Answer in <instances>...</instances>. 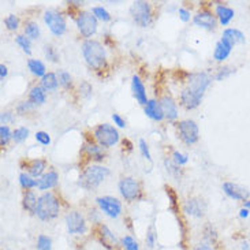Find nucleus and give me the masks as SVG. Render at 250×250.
<instances>
[{
	"label": "nucleus",
	"mask_w": 250,
	"mask_h": 250,
	"mask_svg": "<svg viewBox=\"0 0 250 250\" xmlns=\"http://www.w3.org/2000/svg\"><path fill=\"white\" fill-rule=\"evenodd\" d=\"M140 150H141L142 156L146 159V160H150V152H149V146L145 140H140Z\"/></svg>",
	"instance_id": "nucleus-47"
},
{
	"label": "nucleus",
	"mask_w": 250,
	"mask_h": 250,
	"mask_svg": "<svg viewBox=\"0 0 250 250\" xmlns=\"http://www.w3.org/2000/svg\"><path fill=\"white\" fill-rule=\"evenodd\" d=\"M109 175V169L103 166H90L82 172L80 178L81 188L86 190H93L100 186V183L104 182V179Z\"/></svg>",
	"instance_id": "nucleus-3"
},
{
	"label": "nucleus",
	"mask_w": 250,
	"mask_h": 250,
	"mask_svg": "<svg viewBox=\"0 0 250 250\" xmlns=\"http://www.w3.org/2000/svg\"><path fill=\"white\" fill-rule=\"evenodd\" d=\"M59 212H61V204H59V200L56 198L54 193L48 191V193H44L42 196L39 197L36 215L39 216L40 220L49 222V220L59 216Z\"/></svg>",
	"instance_id": "nucleus-2"
},
{
	"label": "nucleus",
	"mask_w": 250,
	"mask_h": 250,
	"mask_svg": "<svg viewBox=\"0 0 250 250\" xmlns=\"http://www.w3.org/2000/svg\"><path fill=\"white\" fill-rule=\"evenodd\" d=\"M178 131L182 138V141L188 145H193L198 141L200 137V131H198V126L194 121H182L178 123Z\"/></svg>",
	"instance_id": "nucleus-12"
},
{
	"label": "nucleus",
	"mask_w": 250,
	"mask_h": 250,
	"mask_svg": "<svg viewBox=\"0 0 250 250\" xmlns=\"http://www.w3.org/2000/svg\"><path fill=\"white\" fill-rule=\"evenodd\" d=\"M96 237L99 239V242L107 250H118L122 246V242L118 239L115 234L109 230L108 226L100 224L96 230Z\"/></svg>",
	"instance_id": "nucleus-8"
},
{
	"label": "nucleus",
	"mask_w": 250,
	"mask_h": 250,
	"mask_svg": "<svg viewBox=\"0 0 250 250\" xmlns=\"http://www.w3.org/2000/svg\"><path fill=\"white\" fill-rule=\"evenodd\" d=\"M119 191H121L123 198L127 201H135L142 194L141 185L131 176H126L119 182Z\"/></svg>",
	"instance_id": "nucleus-6"
},
{
	"label": "nucleus",
	"mask_w": 250,
	"mask_h": 250,
	"mask_svg": "<svg viewBox=\"0 0 250 250\" xmlns=\"http://www.w3.org/2000/svg\"><path fill=\"white\" fill-rule=\"evenodd\" d=\"M11 137H13V134L10 133L8 126L1 125V127H0V145H1V146H6Z\"/></svg>",
	"instance_id": "nucleus-38"
},
{
	"label": "nucleus",
	"mask_w": 250,
	"mask_h": 250,
	"mask_svg": "<svg viewBox=\"0 0 250 250\" xmlns=\"http://www.w3.org/2000/svg\"><path fill=\"white\" fill-rule=\"evenodd\" d=\"M58 183V174L55 171H48L47 174L41 176L37 181V189L39 190H48L52 189Z\"/></svg>",
	"instance_id": "nucleus-22"
},
{
	"label": "nucleus",
	"mask_w": 250,
	"mask_h": 250,
	"mask_svg": "<svg viewBox=\"0 0 250 250\" xmlns=\"http://www.w3.org/2000/svg\"><path fill=\"white\" fill-rule=\"evenodd\" d=\"M183 210L190 216L203 217L207 210V205L200 198H189L183 205Z\"/></svg>",
	"instance_id": "nucleus-15"
},
{
	"label": "nucleus",
	"mask_w": 250,
	"mask_h": 250,
	"mask_svg": "<svg viewBox=\"0 0 250 250\" xmlns=\"http://www.w3.org/2000/svg\"><path fill=\"white\" fill-rule=\"evenodd\" d=\"M27 67L29 70L33 73L36 77H44V75L47 74L45 73V66H44V63L41 61H37V59H30V61L27 62Z\"/></svg>",
	"instance_id": "nucleus-30"
},
{
	"label": "nucleus",
	"mask_w": 250,
	"mask_h": 250,
	"mask_svg": "<svg viewBox=\"0 0 250 250\" xmlns=\"http://www.w3.org/2000/svg\"><path fill=\"white\" fill-rule=\"evenodd\" d=\"M0 121H1V125L7 126V122L11 121V112H3L1 116H0Z\"/></svg>",
	"instance_id": "nucleus-51"
},
{
	"label": "nucleus",
	"mask_w": 250,
	"mask_h": 250,
	"mask_svg": "<svg viewBox=\"0 0 250 250\" xmlns=\"http://www.w3.org/2000/svg\"><path fill=\"white\" fill-rule=\"evenodd\" d=\"M80 92H81L83 96H89L92 93V86L89 85L88 82H82L81 86H80Z\"/></svg>",
	"instance_id": "nucleus-48"
},
{
	"label": "nucleus",
	"mask_w": 250,
	"mask_h": 250,
	"mask_svg": "<svg viewBox=\"0 0 250 250\" xmlns=\"http://www.w3.org/2000/svg\"><path fill=\"white\" fill-rule=\"evenodd\" d=\"M121 242H122V248L125 250H140V245L131 235H125L121 239Z\"/></svg>",
	"instance_id": "nucleus-33"
},
{
	"label": "nucleus",
	"mask_w": 250,
	"mask_h": 250,
	"mask_svg": "<svg viewBox=\"0 0 250 250\" xmlns=\"http://www.w3.org/2000/svg\"><path fill=\"white\" fill-rule=\"evenodd\" d=\"M41 86L45 90H55L59 86V78L55 73H47L41 78Z\"/></svg>",
	"instance_id": "nucleus-29"
},
{
	"label": "nucleus",
	"mask_w": 250,
	"mask_h": 250,
	"mask_svg": "<svg viewBox=\"0 0 250 250\" xmlns=\"http://www.w3.org/2000/svg\"><path fill=\"white\" fill-rule=\"evenodd\" d=\"M92 11H93V15H95L97 20H102V21L111 20V15H109V13L105 10V8H103V7H95Z\"/></svg>",
	"instance_id": "nucleus-41"
},
{
	"label": "nucleus",
	"mask_w": 250,
	"mask_h": 250,
	"mask_svg": "<svg viewBox=\"0 0 250 250\" xmlns=\"http://www.w3.org/2000/svg\"><path fill=\"white\" fill-rule=\"evenodd\" d=\"M20 183H21V186L26 190L37 188V181L33 179V176H30L29 174H25V172L20 175Z\"/></svg>",
	"instance_id": "nucleus-32"
},
{
	"label": "nucleus",
	"mask_w": 250,
	"mask_h": 250,
	"mask_svg": "<svg viewBox=\"0 0 250 250\" xmlns=\"http://www.w3.org/2000/svg\"><path fill=\"white\" fill-rule=\"evenodd\" d=\"M244 208H246V209L250 210V200H249V201H245V207H244Z\"/></svg>",
	"instance_id": "nucleus-56"
},
{
	"label": "nucleus",
	"mask_w": 250,
	"mask_h": 250,
	"mask_svg": "<svg viewBox=\"0 0 250 250\" xmlns=\"http://www.w3.org/2000/svg\"><path fill=\"white\" fill-rule=\"evenodd\" d=\"M29 99H30V102H33L36 105H37V104H44L45 100H47V90L42 88V86H33V88L30 89Z\"/></svg>",
	"instance_id": "nucleus-27"
},
{
	"label": "nucleus",
	"mask_w": 250,
	"mask_h": 250,
	"mask_svg": "<svg viewBox=\"0 0 250 250\" xmlns=\"http://www.w3.org/2000/svg\"><path fill=\"white\" fill-rule=\"evenodd\" d=\"M37 204H39V198L36 197V194H34L32 190H26L23 193V198H22V207H23V209L30 212V213H36Z\"/></svg>",
	"instance_id": "nucleus-24"
},
{
	"label": "nucleus",
	"mask_w": 250,
	"mask_h": 250,
	"mask_svg": "<svg viewBox=\"0 0 250 250\" xmlns=\"http://www.w3.org/2000/svg\"><path fill=\"white\" fill-rule=\"evenodd\" d=\"M27 137H29V128L20 127V128H15V130H14L13 140L15 142L25 141Z\"/></svg>",
	"instance_id": "nucleus-37"
},
{
	"label": "nucleus",
	"mask_w": 250,
	"mask_h": 250,
	"mask_svg": "<svg viewBox=\"0 0 250 250\" xmlns=\"http://www.w3.org/2000/svg\"><path fill=\"white\" fill-rule=\"evenodd\" d=\"M131 90H133V96L135 97V100L142 104V105H146L148 104V97H146V89L142 83L141 78L138 75H134L133 80H131Z\"/></svg>",
	"instance_id": "nucleus-17"
},
{
	"label": "nucleus",
	"mask_w": 250,
	"mask_h": 250,
	"mask_svg": "<svg viewBox=\"0 0 250 250\" xmlns=\"http://www.w3.org/2000/svg\"><path fill=\"white\" fill-rule=\"evenodd\" d=\"M7 73H8V71H7L6 66H4V64H0V78H1V80H4V77L7 75Z\"/></svg>",
	"instance_id": "nucleus-54"
},
{
	"label": "nucleus",
	"mask_w": 250,
	"mask_h": 250,
	"mask_svg": "<svg viewBox=\"0 0 250 250\" xmlns=\"http://www.w3.org/2000/svg\"><path fill=\"white\" fill-rule=\"evenodd\" d=\"M172 159H174V163H175L176 166H183V164H186V163L189 162V157L186 155H182V153L178 152V150H175V152L172 153Z\"/></svg>",
	"instance_id": "nucleus-43"
},
{
	"label": "nucleus",
	"mask_w": 250,
	"mask_h": 250,
	"mask_svg": "<svg viewBox=\"0 0 250 250\" xmlns=\"http://www.w3.org/2000/svg\"><path fill=\"white\" fill-rule=\"evenodd\" d=\"M179 17L183 22H188L190 20V13L186 8H179Z\"/></svg>",
	"instance_id": "nucleus-50"
},
{
	"label": "nucleus",
	"mask_w": 250,
	"mask_h": 250,
	"mask_svg": "<svg viewBox=\"0 0 250 250\" xmlns=\"http://www.w3.org/2000/svg\"><path fill=\"white\" fill-rule=\"evenodd\" d=\"M34 105H36V104H34L33 102H30V100H29V102H22L20 104V105H18V108H17V111L20 112L21 115H23V114H26L27 111L33 109Z\"/></svg>",
	"instance_id": "nucleus-44"
},
{
	"label": "nucleus",
	"mask_w": 250,
	"mask_h": 250,
	"mask_svg": "<svg viewBox=\"0 0 250 250\" xmlns=\"http://www.w3.org/2000/svg\"><path fill=\"white\" fill-rule=\"evenodd\" d=\"M231 49H232V45H230L227 41L220 40L216 44L213 58H215L217 62H223L224 59H227V58H229V55L231 54Z\"/></svg>",
	"instance_id": "nucleus-26"
},
{
	"label": "nucleus",
	"mask_w": 250,
	"mask_h": 250,
	"mask_svg": "<svg viewBox=\"0 0 250 250\" xmlns=\"http://www.w3.org/2000/svg\"><path fill=\"white\" fill-rule=\"evenodd\" d=\"M96 141L99 142V145L103 148H109V146H114L116 142L119 141V133L114 126L111 125H99L93 131Z\"/></svg>",
	"instance_id": "nucleus-5"
},
{
	"label": "nucleus",
	"mask_w": 250,
	"mask_h": 250,
	"mask_svg": "<svg viewBox=\"0 0 250 250\" xmlns=\"http://www.w3.org/2000/svg\"><path fill=\"white\" fill-rule=\"evenodd\" d=\"M45 168H47V162L42 160V159H34V160L26 164L27 172H29V175L33 176V178H41L44 175Z\"/></svg>",
	"instance_id": "nucleus-21"
},
{
	"label": "nucleus",
	"mask_w": 250,
	"mask_h": 250,
	"mask_svg": "<svg viewBox=\"0 0 250 250\" xmlns=\"http://www.w3.org/2000/svg\"><path fill=\"white\" fill-rule=\"evenodd\" d=\"M194 23L197 26L213 30L216 27V18L209 10H201L200 13H197V15H194Z\"/></svg>",
	"instance_id": "nucleus-16"
},
{
	"label": "nucleus",
	"mask_w": 250,
	"mask_h": 250,
	"mask_svg": "<svg viewBox=\"0 0 250 250\" xmlns=\"http://www.w3.org/2000/svg\"><path fill=\"white\" fill-rule=\"evenodd\" d=\"M194 250H215L209 244H200Z\"/></svg>",
	"instance_id": "nucleus-53"
},
{
	"label": "nucleus",
	"mask_w": 250,
	"mask_h": 250,
	"mask_svg": "<svg viewBox=\"0 0 250 250\" xmlns=\"http://www.w3.org/2000/svg\"><path fill=\"white\" fill-rule=\"evenodd\" d=\"M160 104H162L164 116L169 121H175L178 118V107H176V103L174 102V99L169 96H164L160 99Z\"/></svg>",
	"instance_id": "nucleus-18"
},
{
	"label": "nucleus",
	"mask_w": 250,
	"mask_h": 250,
	"mask_svg": "<svg viewBox=\"0 0 250 250\" xmlns=\"http://www.w3.org/2000/svg\"><path fill=\"white\" fill-rule=\"evenodd\" d=\"M239 216H241V217H248V216H249V209H246V208H242V209L239 210Z\"/></svg>",
	"instance_id": "nucleus-55"
},
{
	"label": "nucleus",
	"mask_w": 250,
	"mask_h": 250,
	"mask_svg": "<svg viewBox=\"0 0 250 250\" xmlns=\"http://www.w3.org/2000/svg\"><path fill=\"white\" fill-rule=\"evenodd\" d=\"M66 227H67L68 234L81 235L86 231V220L78 210H71L66 215Z\"/></svg>",
	"instance_id": "nucleus-11"
},
{
	"label": "nucleus",
	"mask_w": 250,
	"mask_h": 250,
	"mask_svg": "<svg viewBox=\"0 0 250 250\" xmlns=\"http://www.w3.org/2000/svg\"><path fill=\"white\" fill-rule=\"evenodd\" d=\"M224 193L227 194L231 198L234 200H238V201H246L250 196V191L248 189H245L242 186H239L237 183L232 182H226L223 185Z\"/></svg>",
	"instance_id": "nucleus-14"
},
{
	"label": "nucleus",
	"mask_w": 250,
	"mask_h": 250,
	"mask_svg": "<svg viewBox=\"0 0 250 250\" xmlns=\"http://www.w3.org/2000/svg\"><path fill=\"white\" fill-rule=\"evenodd\" d=\"M25 34L27 36V39L36 40L40 36V27H39V25L36 22H26V25H25Z\"/></svg>",
	"instance_id": "nucleus-31"
},
{
	"label": "nucleus",
	"mask_w": 250,
	"mask_h": 250,
	"mask_svg": "<svg viewBox=\"0 0 250 250\" xmlns=\"http://www.w3.org/2000/svg\"><path fill=\"white\" fill-rule=\"evenodd\" d=\"M97 205L100 207V209L109 217H116L119 216L122 213V204L121 201L115 198V197L111 196H104V197H99L96 200Z\"/></svg>",
	"instance_id": "nucleus-13"
},
{
	"label": "nucleus",
	"mask_w": 250,
	"mask_h": 250,
	"mask_svg": "<svg viewBox=\"0 0 250 250\" xmlns=\"http://www.w3.org/2000/svg\"><path fill=\"white\" fill-rule=\"evenodd\" d=\"M44 54H45V58H47L49 62H56L59 61V56H58V52H56V49H55L52 45H45L44 47Z\"/></svg>",
	"instance_id": "nucleus-40"
},
{
	"label": "nucleus",
	"mask_w": 250,
	"mask_h": 250,
	"mask_svg": "<svg viewBox=\"0 0 250 250\" xmlns=\"http://www.w3.org/2000/svg\"><path fill=\"white\" fill-rule=\"evenodd\" d=\"M44 21H45V23L49 27V30L55 36H62L66 32V21H64V17L59 11H56V10H47L44 13Z\"/></svg>",
	"instance_id": "nucleus-10"
},
{
	"label": "nucleus",
	"mask_w": 250,
	"mask_h": 250,
	"mask_svg": "<svg viewBox=\"0 0 250 250\" xmlns=\"http://www.w3.org/2000/svg\"><path fill=\"white\" fill-rule=\"evenodd\" d=\"M4 25H6L8 30H17L18 26H20V18L17 15H14V14H10L4 18Z\"/></svg>",
	"instance_id": "nucleus-36"
},
{
	"label": "nucleus",
	"mask_w": 250,
	"mask_h": 250,
	"mask_svg": "<svg viewBox=\"0 0 250 250\" xmlns=\"http://www.w3.org/2000/svg\"><path fill=\"white\" fill-rule=\"evenodd\" d=\"M83 152H85L90 159L96 160V162H100V160L104 159V156H105L103 146H100V145H96V144H92V142L85 144V146H83Z\"/></svg>",
	"instance_id": "nucleus-25"
},
{
	"label": "nucleus",
	"mask_w": 250,
	"mask_h": 250,
	"mask_svg": "<svg viewBox=\"0 0 250 250\" xmlns=\"http://www.w3.org/2000/svg\"><path fill=\"white\" fill-rule=\"evenodd\" d=\"M216 14H217V17H219V20H220V22H222V25H224V26H226V25H229V23H230V21L232 20V18H234V15H235L234 10L227 6H217Z\"/></svg>",
	"instance_id": "nucleus-28"
},
{
	"label": "nucleus",
	"mask_w": 250,
	"mask_h": 250,
	"mask_svg": "<svg viewBox=\"0 0 250 250\" xmlns=\"http://www.w3.org/2000/svg\"><path fill=\"white\" fill-rule=\"evenodd\" d=\"M15 42L20 45L22 49H23V52L27 55L32 54V49H30V40L27 39L26 36H22V34H18L17 37H15Z\"/></svg>",
	"instance_id": "nucleus-35"
},
{
	"label": "nucleus",
	"mask_w": 250,
	"mask_h": 250,
	"mask_svg": "<svg viewBox=\"0 0 250 250\" xmlns=\"http://www.w3.org/2000/svg\"><path fill=\"white\" fill-rule=\"evenodd\" d=\"M37 250H52V239L48 235L40 234L37 238Z\"/></svg>",
	"instance_id": "nucleus-34"
},
{
	"label": "nucleus",
	"mask_w": 250,
	"mask_h": 250,
	"mask_svg": "<svg viewBox=\"0 0 250 250\" xmlns=\"http://www.w3.org/2000/svg\"><path fill=\"white\" fill-rule=\"evenodd\" d=\"M112 121H114V123H115L118 127H126V122H125V119L121 115L114 114L112 115Z\"/></svg>",
	"instance_id": "nucleus-49"
},
{
	"label": "nucleus",
	"mask_w": 250,
	"mask_h": 250,
	"mask_svg": "<svg viewBox=\"0 0 250 250\" xmlns=\"http://www.w3.org/2000/svg\"><path fill=\"white\" fill-rule=\"evenodd\" d=\"M82 55L89 66L95 70H103L107 64L105 49L99 41L86 40L82 44Z\"/></svg>",
	"instance_id": "nucleus-1"
},
{
	"label": "nucleus",
	"mask_w": 250,
	"mask_h": 250,
	"mask_svg": "<svg viewBox=\"0 0 250 250\" xmlns=\"http://www.w3.org/2000/svg\"><path fill=\"white\" fill-rule=\"evenodd\" d=\"M130 14H131L133 20L138 26L148 27L153 22L152 7H150L148 1H142V0L134 1L130 7Z\"/></svg>",
	"instance_id": "nucleus-4"
},
{
	"label": "nucleus",
	"mask_w": 250,
	"mask_h": 250,
	"mask_svg": "<svg viewBox=\"0 0 250 250\" xmlns=\"http://www.w3.org/2000/svg\"><path fill=\"white\" fill-rule=\"evenodd\" d=\"M36 140H37V142H40L41 145H49L51 144V137L45 131H37Z\"/></svg>",
	"instance_id": "nucleus-45"
},
{
	"label": "nucleus",
	"mask_w": 250,
	"mask_h": 250,
	"mask_svg": "<svg viewBox=\"0 0 250 250\" xmlns=\"http://www.w3.org/2000/svg\"><path fill=\"white\" fill-rule=\"evenodd\" d=\"M77 26L80 33L89 40V37H92L97 32V18L92 13L82 11L77 17Z\"/></svg>",
	"instance_id": "nucleus-7"
},
{
	"label": "nucleus",
	"mask_w": 250,
	"mask_h": 250,
	"mask_svg": "<svg viewBox=\"0 0 250 250\" xmlns=\"http://www.w3.org/2000/svg\"><path fill=\"white\" fill-rule=\"evenodd\" d=\"M234 71H235V68H232V67L219 68V71H217V74L215 78H216L217 81H222V80H224V78H227L230 74H232Z\"/></svg>",
	"instance_id": "nucleus-42"
},
{
	"label": "nucleus",
	"mask_w": 250,
	"mask_h": 250,
	"mask_svg": "<svg viewBox=\"0 0 250 250\" xmlns=\"http://www.w3.org/2000/svg\"><path fill=\"white\" fill-rule=\"evenodd\" d=\"M222 40L227 41L230 45H235V44H241V42H245V36L241 30L238 29H226L223 32V37Z\"/></svg>",
	"instance_id": "nucleus-23"
},
{
	"label": "nucleus",
	"mask_w": 250,
	"mask_h": 250,
	"mask_svg": "<svg viewBox=\"0 0 250 250\" xmlns=\"http://www.w3.org/2000/svg\"><path fill=\"white\" fill-rule=\"evenodd\" d=\"M71 75L68 74L67 71H64V70H61L59 71V83H61L63 88L68 89L71 86Z\"/></svg>",
	"instance_id": "nucleus-39"
},
{
	"label": "nucleus",
	"mask_w": 250,
	"mask_h": 250,
	"mask_svg": "<svg viewBox=\"0 0 250 250\" xmlns=\"http://www.w3.org/2000/svg\"><path fill=\"white\" fill-rule=\"evenodd\" d=\"M145 241H146V245H148V248H153L156 244V234L155 231H153V229L150 227L148 230V232H146V238H145Z\"/></svg>",
	"instance_id": "nucleus-46"
},
{
	"label": "nucleus",
	"mask_w": 250,
	"mask_h": 250,
	"mask_svg": "<svg viewBox=\"0 0 250 250\" xmlns=\"http://www.w3.org/2000/svg\"><path fill=\"white\" fill-rule=\"evenodd\" d=\"M145 114H146V116H149L150 119L157 121V122H160V121H163V119L166 118V116H164V112H163L162 104H160V102L155 100V99L149 100L148 104L145 105Z\"/></svg>",
	"instance_id": "nucleus-19"
},
{
	"label": "nucleus",
	"mask_w": 250,
	"mask_h": 250,
	"mask_svg": "<svg viewBox=\"0 0 250 250\" xmlns=\"http://www.w3.org/2000/svg\"><path fill=\"white\" fill-rule=\"evenodd\" d=\"M167 194H168L169 200H171V204H172V205H175L176 196H175V193L172 191V189H171V188H167Z\"/></svg>",
	"instance_id": "nucleus-52"
},
{
	"label": "nucleus",
	"mask_w": 250,
	"mask_h": 250,
	"mask_svg": "<svg viewBox=\"0 0 250 250\" xmlns=\"http://www.w3.org/2000/svg\"><path fill=\"white\" fill-rule=\"evenodd\" d=\"M181 103H182V105L186 109H194L200 105L201 97L194 95V93H193L191 90H189L188 88H185L182 92H181Z\"/></svg>",
	"instance_id": "nucleus-20"
},
{
	"label": "nucleus",
	"mask_w": 250,
	"mask_h": 250,
	"mask_svg": "<svg viewBox=\"0 0 250 250\" xmlns=\"http://www.w3.org/2000/svg\"><path fill=\"white\" fill-rule=\"evenodd\" d=\"M210 78L207 73H193L189 75L188 78V86L186 88L191 90L194 95L200 96L203 99L204 93L207 88L209 86Z\"/></svg>",
	"instance_id": "nucleus-9"
}]
</instances>
